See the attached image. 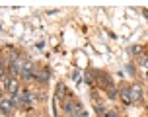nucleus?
<instances>
[{
    "instance_id": "nucleus-1",
    "label": "nucleus",
    "mask_w": 148,
    "mask_h": 117,
    "mask_svg": "<svg viewBox=\"0 0 148 117\" xmlns=\"http://www.w3.org/2000/svg\"><path fill=\"white\" fill-rule=\"evenodd\" d=\"M14 107H16V96H12V98H2L0 100V113L12 115V109Z\"/></svg>"
},
{
    "instance_id": "nucleus-2",
    "label": "nucleus",
    "mask_w": 148,
    "mask_h": 117,
    "mask_svg": "<svg viewBox=\"0 0 148 117\" xmlns=\"http://www.w3.org/2000/svg\"><path fill=\"white\" fill-rule=\"evenodd\" d=\"M2 88L6 90L8 94L16 96V92H18V80H16V78H12V76H6V78L2 80Z\"/></svg>"
},
{
    "instance_id": "nucleus-3",
    "label": "nucleus",
    "mask_w": 148,
    "mask_h": 117,
    "mask_svg": "<svg viewBox=\"0 0 148 117\" xmlns=\"http://www.w3.org/2000/svg\"><path fill=\"white\" fill-rule=\"evenodd\" d=\"M129 94H131V102H140L144 92H142V88L138 84H133V86L129 88Z\"/></svg>"
},
{
    "instance_id": "nucleus-4",
    "label": "nucleus",
    "mask_w": 148,
    "mask_h": 117,
    "mask_svg": "<svg viewBox=\"0 0 148 117\" xmlns=\"http://www.w3.org/2000/svg\"><path fill=\"white\" fill-rule=\"evenodd\" d=\"M20 74H22L23 78H31L33 76V65L31 63H23L22 68H20Z\"/></svg>"
},
{
    "instance_id": "nucleus-5",
    "label": "nucleus",
    "mask_w": 148,
    "mask_h": 117,
    "mask_svg": "<svg viewBox=\"0 0 148 117\" xmlns=\"http://www.w3.org/2000/svg\"><path fill=\"white\" fill-rule=\"evenodd\" d=\"M16 98H18V100H20L22 103H29V102H31V92L23 88L22 92H20V96H16Z\"/></svg>"
},
{
    "instance_id": "nucleus-6",
    "label": "nucleus",
    "mask_w": 148,
    "mask_h": 117,
    "mask_svg": "<svg viewBox=\"0 0 148 117\" xmlns=\"http://www.w3.org/2000/svg\"><path fill=\"white\" fill-rule=\"evenodd\" d=\"M121 100H123V103H133L131 102V94H129V88H125V90H121Z\"/></svg>"
},
{
    "instance_id": "nucleus-7",
    "label": "nucleus",
    "mask_w": 148,
    "mask_h": 117,
    "mask_svg": "<svg viewBox=\"0 0 148 117\" xmlns=\"http://www.w3.org/2000/svg\"><path fill=\"white\" fill-rule=\"evenodd\" d=\"M62 109H64V113H66L68 117H72V111H74V102H66L64 105H62Z\"/></svg>"
},
{
    "instance_id": "nucleus-8",
    "label": "nucleus",
    "mask_w": 148,
    "mask_h": 117,
    "mask_svg": "<svg viewBox=\"0 0 148 117\" xmlns=\"http://www.w3.org/2000/svg\"><path fill=\"white\" fill-rule=\"evenodd\" d=\"M103 117H119V113L115 109H111V111H105L103 113Z\"/></svg>"
},
{
    "instance_id": "nucleus-9",
    "label": "nucleus",
    "mask_w": 148,
    "mask_h": 117,
    "mask_svg": "<svg viewBox=\"0 0 148 117\" xmlns=\"http://www.w3.org/2000/svg\"><path fill=\"white\" fill-rule=\"evenodd\" d=\"M99 84H101V86H109V78H107V76H101V78H99Z\"/></svg>"
},
{
    "instance_id": "nucleus-10",
    "label": "nucleus",
    "mask_w": 148,
    "mask_h": 117,
    "mask_svg": "<svg viewBox=\"0 0 148 117\" xmlns=\"http://www.w3.org/2000/svg\"><path fill=\"white\" fill-rule=\"evenodd\" d=\"M49 78V70H45V72H41V76H39V80L43 82V80H47Z\"/></svg>"
},
{
    "instance_id": "nucleus-11",
    "label": "nucleus",
    "mask_w": 148,
    "mask_h": 117,
    "mask_svg": "<svg viewBox=\"0 0 148 117\" xmlns=\"http://www.w3.org/2000/svg\"><path fill=\"white\" fill-rule=\"evenodd\" d=\"M57 94H59V96L64 94V84H59V88H57Z\"/></svg>"
},
{
    "instance_id": "nucleus-12",
    "label": "nucleus",
    "mask_w": 148,
    "mask_h": 117,
    "mask_svg": "<svg viewBox=\"0 0 148 117\" xmlns=\"http://www.w3.org/2000/svg\"><path fill=\"white\" fill-rule=\"evenodd\" d=\"M86 84H88V86H94V78H92V76H86Z\"/></svg>"
},
{
    "instance_id": "nucleus-13",
    "label": "nucleus",
    "mask_w": 148,
    "mask_h": 117,
    "mask_svg": "<svg viewBox=\"0 0 148 117\" xmlns=\"http://www.w3.org/2000/svg\"><path fill=\"white\" fill-rule=\"evenodd\" d=\"M115 96H117V92H115L113 88H109V98H111V100H115Z\"/></svg>"
},
{
    "instance_id": "nucleus-14",
    "label": "nucleus",
    "mask_w": 148,
    "mask_h": 117,
    "mask_svg": "<svg viewBox=\"0 0 148 117\" xmlns=\"http://www.w3.org/2000/svg\"><path fill=\"white\" fill-rule=\"evenodd\" d=\"M76 117H90V115H88V111H86V109H82V111H80V113H78Z\"/></svg>"
}]
</instances>
